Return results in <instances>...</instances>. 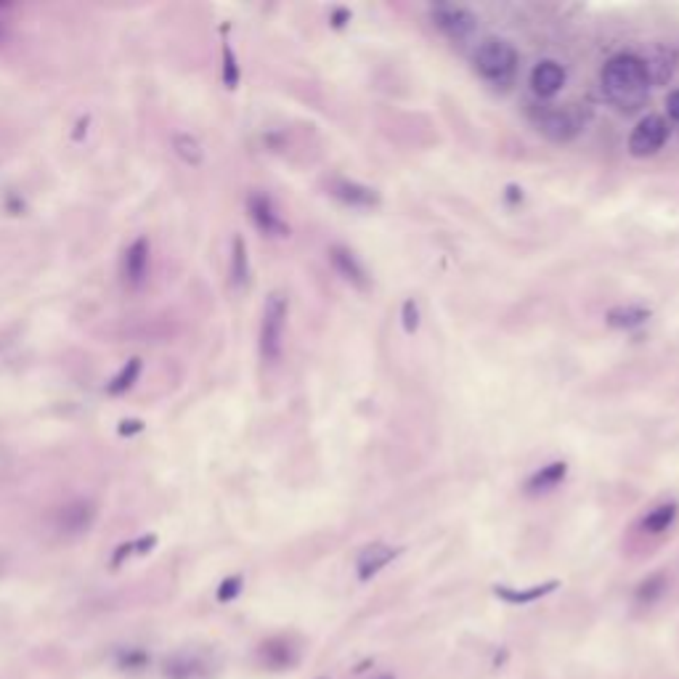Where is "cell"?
I'll use <instances>...</instances> for the list:
<instances>
[{
    "mask_svg": "<svg viewBox=\"0 0 679 679\" xmlns=\"http://www.w3.org/2000/svg\"><path fill=\"white\" fill-rule=\"evenodd\" d=\"M96 515H99V509H96L93 502H88V499H72V502L61 505L54 512V528H57L61 536L75 539V536H83V534H88L93 528Z\"/></svg>",
    "mask_w": 679,
    "mask_h": 679,
    "instance_id": "cell-9",
    "label": "cell"
},
{
    "mask_svg": "<svg viewBox=\"0 0 679 679\" xmlns=\"http://www.w3.org/2000/svg\"><path fill=\"white\" fill-rule=\"evenodd\" d=\"M666 589H669V576H666L664 570L650 573L648 578H642V581L637 584V589H634V605H639V608H653L656 603L664 600Z\"/></svg>",
    "mask_w": 679,
    "mask_h": 679,
    "instance_id": "cell-20",
    "label": "cell"
},
{
    "mask_svg": "<svg viewBox=\"0 0 679 679\" xmlns=\"http://www.w3.org/2000/svg\"><path fill=\"white\" fill-rule=\"evenodd\" d=\"M289 300L282 292H271L263 303L260 313V332H258V350L263 364H279L284 353V332H287Z\"/></svg>",
    "mask_w": 679,
    "mask_h": 679,
    "instance_id": "cell-3",
    "label": "cell"
},
{
    "mask_svg": "<svg viewBox=\"0 0 679 679\" xmlns=\"http://www.w3.org/2000/svg\"><path fill=\"white\" fill-rule=\"evenodd\" d=\"M558 586H560V581H555V578L544 581V584H536V586H528V589H512V586H505V584H497L494 595L499 600H505L507 605H531V603H536V600L558 592Z\"/></svg>",
    "mask_w": 679,
    "mask_h": 679,
    "instance_id": "cell-16",
    "label": "cell"
},
{
    "mask_svg": "<svg viewBox=\"0 0 679 679\" xmlns=\"http://www.w3.org/2000/svg\"><path fill=\"white\" fill-rule=\"evenodd\" d=\"M398 552H401V550L385 544V542H372V544H366V547L358 552V558H356V576H358V581H372L380 570H385V568L396 560Z\"/></svg>",
    "mask_w": 679,
    "mask_h": 679,
    "instance_id": "cell-13",
    "label": "cell"
},
{
    "mask_svg": "<svg viewBox=\"0 0 679 679\" xmlns=\"http://www.w3.org/2000/svg\"><path fill=\"white\" fill-rule=\"evenodd\" d=\"M224 83H226V88L239 85V64H236V54L231 51L228 43H224Z\"/></svg>",
    "mask_w": 679,
    "mask_h": 679,
    "instance_id": "cell-27",
    "label": "cell"
},
{
    "mask_svg": "<svg viewBox=\"0 0 679 679\" xmlns=\"http://www.w3.org/2000/svg\"><path fill=\"white\" fill-rule=\"evenodd\" d=\"M539 130L552 141H570L581 130V117L573 110H544L539 114Z\"/></svg>",
    "mask_w": 679,
    "mask_h": 679,
    "instance_id": "cell-14",
    "label": "cell"
},
{
    "mask_svg": "<svg viewBox=\"0 0 679 679\" xmlns=\"http://www.w3.org/2000/svg\"><path fill=\"white\" fill-rule=\"evenodd\" d=\"M330 263H332V269L338 271L340 277L350 284V287H356L358 292H366V289L372 287L369 271L364 269V263L358 260V255H356L350 247H345V244H332V247H330Z\"/></svg>",
    "mask_w": 679,
    "mask_h": 679,
    "instance_id": "cell-10",
    "label": "cell"
},
{
    "mask_svg": "<svg viewBox=\"0 0 679 679\" xmlns=\"http://www.w3.org/2000/svg\"><path fill=\"white\" fill-rule=\"evenodd\" d=\"M152 274V244L146 236L133 239L119 258V279L128 289H141Z\"/></svg>",
    "mask_w": 679,
    "mask_h": 679,
    "instance_id": "cell-7",
    "label": "cell"
},
{
    "mask_svg": "<svg viewBox=\"0 0 679 679\" xmlns=\"http://www.w3.org/2000/svg\"><path fill=\"white\" fill-rule=\"evenodd\" d=\"M170 146H172V154H175L183 165H189V168H199V165L205 163V146L199 144L197 136H191V133H186V130L172 133V136H170Z\"/></svg>",
    "mask_w": 679,
    "mask_h": 679,
    "instance_id": "cell-19",
    "label": "cell"
},
{
    "mask_svg": "<svg viewBox=\"0 0 679 679\" xmlns=\"http://www.w3.org/2000/svg\"><path fill=\"white\" fill-rule=\"evenodd\" d=\"M679 517V505L677 502H661L650 509L648 515H642L639 520V531L648 536H664L675 528Z\"/></svg>",
    "mask_w": 679,
    "mask_h": 679,
    "instance_id": "cell-15",
    "label": "cell"
},
{
    "mask_svg": "<svg viewBox=\"0 0 679 679\" xmlns=\"http://www.w3.org/2000/svg\"><path fill=\"white\" fill-rule=\"evenodd\" d=\"M605 322L613 327V330H637L642 324L650 322V308L645 305H637V303H629V305H616L605 313Z\"/></svg>",
    "mask_w": 679,
    "mask_h": 679,
    "instance_id": "cell-21",
    "label": "cell"
},
{
    "mask_svg": "<svg viewBox=\"0 0 679 679\" xmlns=\"http://www.w3.org/2000/svg\"><path fill=\"white\" fill-rule=\"evenodd\" d=\"M319 679H324V677H319Z\"/></svg>",
    "mask_w": 679,
    "mask_h": 679,
    "instance_id": "cell-32",
    "label": "cell"
},
{
    "mask_svg": "<svg viewBox=\"0 0 679 679\" xmlns=\"http://www.w3.org/2000/svg\"><path fill=\"white\" fill-rule=\"evenodd\" d=\"M566 66L555 58H544L539 61L534 69H531V91L539 96V99H552L563 91L566 85Z\"/></svg>",
    "mask_w": 679,
    "mask_h": 679,
    "instance_id": "cell-12",
    "label": "cell"
},
{
    "mask_svg": "<svg viewBox=\"0 0 679 679\" xmlns=\"http://www.w3.org/2000/svg\"><path fill=\"white\" fill-rule=\"evenodd\" d=\"M330 22H332V27H345L350 22V11L348 8H335L332 16H330Z\"/></svg>",
    "mask_w": 679,
    "mask_h": 679,
    "instance_id": "cell-29",
    "label": "cell"
},
{
    "mask_svg": "<svg viewBox=\"0 0 679 679\" xmlns=\"http://www.w3.org/2000/svg\"><path fill=\"white\" fill-rule=\"evenodd\" d=\"M141 369H144L141 358H130L128 364H122V369L107 383V393H110V396H122V393H128V391L136 385V380L141 377Z\"/></svg>",
    "mask_w": 679,
    "mask_h": 679,
    "instance_id": "cell-24",
    "label": "cell"
},
{
    "mask_svg": "<svg viewBox=\"0 0 679 679\" xmlns=\"http://www.w3.org/2000/svg\"><path fill=\"white\" fill-rule=\"evenodd\" d=\"M114 666L125 675H144L152 666V653L141 645H125L114 653Z\"/></svg>",
    "mask_w": 679,
    "mask_h": 679,
    "instance_id": "cell-22",
    "label": "cell"
},
{
    "mask_svg": "<svg viewBox=\"0 0 679 679\" xmlns=\"http://www.w3.org/2000/svg\"><path fill=\"white\" fill-rule=\"evenodd\" d=\"M300 661H303V648L289 634H271L255 648V664L271 675L292 672L300 666Z\"/></svg>",
    "mask_w": 679,
    "mask_h": 679,
    "instance_id": "cell-4",
    "label": "cell"
},
{
    "mask_svg": "<svg viewBox=\"0 0 679 679\" xmlns=\"http://www.w3.org/2000/svg\"><path fill=\"white\" fill-rule=\"evenodd\" d=\"M242 589H244V578L236 573V576H226L221 584H218V589H216V600L218 603H234L239 595H242Z\"/></svg>",
    "mask_w": 679,
    "mask_h": 679,
    "instance_id": "cell-25",
    "label": "cell"
},
{
    "mask_svg": "<svg viewBox=\"0 0 679 679\" xmlns=\"http://www.w3.org/2000/svg\"><path fill=\"white\" fill-rule=\"evenodd\" d=\"M5 8H8V5H0V43L8 38V19L3 16V11H5Z\"/></svg>",
    "mask_w": 679,
    "mask_h": 679,
    "instance_id": "cell-30",
    "label": "cell"
},
{
    "mask_svg": "<svg viewBox=\"0 0 679 679\" xmlns=\"http://www.w3.org/2000/svg\"><path fill=\"white\" fill-rule=\"evenodd\" d=\"M430 19L454 43L470 40L475 35V30H478V16L464 5H452V3L430 5Z\"/></svg>",
    "mask_w": 679,
    "mask_h": 679,
    "instance_id": "cell-5",
    "label": "cell"
},
{
    "mask_svg": "<svg viewBox=\"0 0 679 679\" xmlns=\"http://www.w3.org/2000/svg\"><path fill=\"white\" fill-rule=\"evenodd\" d=\"M205 672H207L205 661L194 653H175L163 664L165 679H199Z\"/></svg>",
    "mask_w": 679,
    "mask_h": 679,
    "instance_id": "cell-17",
    "label": "cell"
},
{
    "mask_svg": "<svg viewBox=\"0 0 679 679\" xmlns=\"http://www.w3.org/2000/svg\"><path fill=\"white\" fill-rule=\"evenodd\" d=\"M517 64L520 57L515 51V46L505 38H486L478 48H475V69L478 75L497 85V88H507L509 83L517 75Z\"/></svg>",
    "mask_w": 679,
    "mask_h": 679,
    "instance_id": "cell-2",
    "label": "cell"
},
{
    "mask_svg": "<svg viewBox=\"0 0 679 679\" xmlns=\"http://www.w3.org/2000/svg\"><path fill=\"white\" fill-rule=\"evenodd\" d=\"M401 324H403V332L406 335H414L417 332V327H419V305H417V300H406L403 303V308H401Z\"/></svg>",
    "mask_w": 679,
    "mask_h": 679,
    "instance_id": "cell-26",
    "label": "cell"
},
{
    "mask_svg": "<svg viewBox=\"0 0 679 679\" xmlns=\"http://www.w3.org/2000/svg\"><path fill=\"white\" fill-rule=\"evenodd\" d=\"M375 679H396V677H393V675H377Z\"/></svg>",
    "mask_w": 679,
    "mask_h": 679,
    "instance_id": "cell-31",
    "label": "cell"
},
{
    "mask_svg": "<svg viewBox=\"0 0 679 679\" xmlns=\"http://www.w3.org/2000/svg\"><path fill=\"white\" fill-rule=\"evenodd\" d=\"M228 274H231V284L236 289H244L250 284V274H252V269H250V252H247L244 236H239V234L231 242V269H228Z\"/></svg>",
    "mask_w": 679,
    "mask_h": 679,
    "instance_id": "cell-23",
    "label": "cell"
},
{
    "mask_svg": "<svg viewBox=\"0 0 679 679\" xmlns=\"http://www.w3.org/2000/svg\"><path fill=\"white\" fill-rule=\"evenodd\" d=\"M247 216H250L252 226L258 228L263 236H271V239L289 236V224L284 221L277 202L266 191H250L247 194Z\"/></svg>",
    "mask_w": 679,
    "mask_h": 679,
    "instance_id": "cell-8",
    "label": "cell"
},
{
    "mask_svg": "<svg viewBox=\"0 0 679 679\" xmlns=\"http://www.w3.org/2000/svg\"><path fill=\"white\" fill-rule=\"evenodd\" d=\"M568 475L566 462H550L544 467H539L528 481H525V491L528 494H547L552 489H558Z\"/></svg>",
    "mask_w": 679,
    "mask_h": 679,
    "instance_id": "cell-18",
    "label": "cell"
},
{
    "mask_svg": "<svg viewBox=\"0 0 679 679\" xmlns=\"http://www.w3.org/2000/svg\"><path fill=\"white\" fill-rule=\"evenodd\" d=\"M603 93L605 99L619 107L622 112H634L648 101L650 93V75L639 57L619 54L603 66Z\"/></svg>",
    "mask_w": 679,
    "mask_h": 679,
    "instance_id": "cell-1",
    "label": "cell"
},
{
    "mask_svg": "<svg viewBox=\"0 0 679 679\" xmlns=\"http://www.w3.org/2000/svg\"><path fill=\"white\" fill-rule=\"evenodd\" d=\"M666 141H669V122L661 114H648L634 125L629 136V154L639 160L653 157L664 149Z\"/></svg>",
    "mask_w": 679,
    "mask_h": 679,
    "instance_id": "cell-6",
    "label": "cell"
},
{
    "mask_svg": "<svg viewBox=\"0 0 679 679\" xmlns=\"http://www.w3.org/2000/svg\"><path fill=\"white\" fill-rule=\"evenodd\" d=\"M666 112H669V117H672L675 122H679V91H672V93L666 96Z\"/></svg>",
    "mask_w": 679,
    "mask_h": 679,
    "instance_id": "cell-28",
    "label": "cell"
},
{
    "mask_svg": "<svg viewBox=\"0 0 679 679\" xmlns=\"http://www.w3.org/2000/svg\"><path fill=\"white\" fill-rule=\"evenodd\" d=\"M330 194L345 207H353V210H375L380 205V194L372 186H364V183L348 181V178H335L330 183Z\"/></svg>",
    "mask_w": 679,
    "mask_h": 679,
    "instance_id": "cell-11",
    "label": "cell"
}]
</instances>
